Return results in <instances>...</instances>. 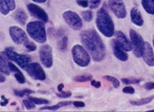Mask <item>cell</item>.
Returning <instances> with one entry per match:
<instances>
[{"label":"cell","mask_w":154,"mask_h":112,"mask_svg":"<svg viewBox=\"0 0 154 112\" xmlns=\"http://www.w3.org/2000/svg\"><path fill=\"white\" fill-rule=\"evenodd\" d=\"M81 40L94 61L99 62L104 59L106 53V47L95 30L89 29L82 31Z\"/></svg>","instance_id":"1"},{"label":"cell","mask_w":154,"mask_h":112,"mask_svg":"<svg viewBox=\"0 0 154 112\" xmlns=\"http://www.w3.org/2000/svg\"><path fill=\"white\" fill-rule=\"evenodd\" d=\"M96 26L100 33L107 37H111L114 34V24L107 11L101 8L96 16Z\"/></svg>","instance_id":"2"},{"label":"cell","mask_w":154,"mask_h":112,"mask_svg":"<svg viewBox=\"0 0 154 112\" xmlns=\"http://www.w3.org/2000/svg\"><path fill=\"white\" fill-rule=\"evenodd\" d=\"M27 31L34 41L43 44L46 41V29L42 22L33 21L27 25Z\"/></svg>","instance_id":"3"},{"label":"cell","mask_w":154,"mask_h":112,"mask_svg":"<svg viewBox=\"0 0 154 112\" xmlns=\"http://www.w3.org/2000/svg\"><path fill=\"white\" fill-rule=\"evenodd\" d=\"M72 55L74 61L81 67H86L89 65L91 58L88 52L81 45H75L72 49Z\"/></svg>","instance_id":"4"},{"label":"cell","mask_w":154,"mask_h":112,"mask_svg":"<svg viewBox=\"0 0 154 112\" xmlns=\"http://www.w3.org/2000/svg\"><path fill=\"white\" fill-rule=\"evenodd\" d=\"M4 53H5L8 59L15 62L17 65L23 69L31 62V58L30 56L18 53L11 47L6 48Z\"/></svg>","instance_id":"5"},{"label":"cell","mask_w":154,"mask_h":112,"mask_svg":"<svg viewBox=\"0 0 154 112\" xmlns=\"http://www.w3.org/2000/svg\"><path fill=\"white\" fill-rule=\"evenodd\" d=\"M129 35L134 54L137 58L141 57L144 46V41L143 38L139 33L133 29L130 30Z\"/></svg>","instance_id":"6"},{"label":"cell","mask_w":154,"mask_h":112,"mask_svg":"<svg viewBox=\"0 0 154 112\" xmlns=\"http://www.w3.org/2000/svg\"><path fill=\"white\" fill-rule=\"evenodd\" d=\"M63 18L66 23L72 29L79 30L82 27V21L77 13L67 11L63 13Z\"/></svg>","instance_id":"7"},{"label":"cell","mask_w":154,"mask_h":112,"mask_svg":"<svg viewBox=\"0 0 154 112\" xmlns=\"http://www.w3.org/2000/svg\"><path fill=\"white\" fill-rule=\"evenodd\" d=\"M24 69L34 80L43 81L46 79L45 73L38 63H30Z\"/></svg>","instance_id":"8"},{"label":"cell","mask_w":154,"mask_h":112,"mask_svg":"<svg viewBox=\"0 0 154 112\" xmlns=\"http://www.w3.org/2000/svg\"><path fill=\"white\" fill-rule=\"evenodd\" d=\"M9 34L16 44H25L29 41V38L26 33L23 29L18 26H11L9 28Z\"/></svg>","instance_id":"9"},{"label":"cell","mask_w":154,"mask_h":112,"mask_svg":"<svg viewBox=\"0 0 154 112\" xmlns=\"http://www.w3.org/2000/svg\"><path fill=\"white\" fill-rule=\"evenodd\" d=\"M39 55L40 60L45 67H52L53 65L52 50L49 45H44L41 46L39 50Z\"/></svg>","instance_id":"10"},{"label":"cell","mask_w":154,"mask_h":112,"mask_svg":"<svg viewBox=\"0 0 154 112\" xmlns=\"http://www.w3.org/2000/svg\"><path fill=\"white\" fill-rule=\"evenodd\" d=\"M109 6L116 16L123 19L126 16V10L122 0H109Z\"/></svg>","instance_id":"11"},{"label":"cell","mask_w":154,"mask_h":112,"mask_svg":"<svg viewBox=\"0 0 154 112\" xmlns=\"http://www.w3.org/2000/svg\"><path fill=\"white\" fill-rule=\"evenodd\" d=\"M27 8L32 16L37 18L43 23L48 22V16L46 12L41 7L34 4H29Z\"/></svg>","instance_id":"12"},{"label":"cell","mask_w":154,"mask_h":112,"mask_svg":"<svg viewBox=\"0 0 154 112\" xmlns=\"http://www.w3.org/2000/svg\"><path fill=\"white\" fill-rule=\"evenodd\" d=\"M142 57L146 64L149 66H154V53L153 49L147 41L144 42V46L142 53Z\"/></svg>","instance_id":"13"},{"label":"cell","mask_w":154,"mask_h":112,"mask_svg":"<svg viewBox=\"0 0 154 112\" xmlns=\"http://www.w3.org/2000/svg\"><path fill=\"white\" fill-rule=\"evenodd\" d=\"M116 41L120 45V46L125 51L129 52L132 50L131 43L124 34L123 32L121 31H117L115 33Z\"/></svg>","instance_id":"14"},{"label":"cell","mask_w":154,"mask_h":112,"mask_svg":"<svg viewBox=\"0 0 154 112\" xmlns=\"http://www.w3.org/2000/svg\"><path fill=\"white\" fill-rule=\"evenodd\" d=\"M111 46L112 49V51L117 59L122 61L125 62L128 59V55L125 53V50L120 46L118 44L116 40H112L111 41Z\"/></svg>","instance_id":"15"},{"label":"cell","mask_w":154,"mask_h":112,"mask_svg":"<svg viewBox=\"0 0 154 112\" xmlns=\"http://www.w3.org/2000/svg\"><path fill=\"white\" fill-rule=\"evenodd\" d=\"M16 8L15 0H0V11L4 15H8Z\"/></svg>","instance_id":"16"},{"label":"cell","mask_w":154,"mask_h":112,"mask_svg":"<svg viewBox=\"0 0 154 112\" xmlns=\"http://www.w3.org/2000/svg\"><path fill=\"white\" fill-rule=\"evenodd\" d=\"M131 22L137 26H142L144 24V20L139 9L136 8H133L131 11Z\"/></svg>","instance_id":"17"},{"label":"cell","mask_w":154,"mask_h":112,"mask_svg":"<svg viewBox=\"0 0 154 112\" xmlns=\"http://www.w3.org/2000/svg\"><path fill=\"white\" fill-rule=\"evenodd\" d=\"M8 58L4 52L0 53V72L4 75H10V70L8 67Z\"/></svg>","instance_id":"18"},{"label":"cell","mask_w":154,"mask_h":112,"mask_svg":"<svg viewBox=\"0 0 154 112\" xmlns=\"http://www.w3.org/2000/svg\"><path fill=\"white\" fill-rule=\"evenodd\" d=\"M14 17L17 22L22 25L25 24L27 19V16L25 11L22 9H19L17 11L14 15Z\"/></svg>","instance_id":"19"},{"label":"cell","mask_w":154,"mask_h":112,"mask_svg":"<svg viewBox=\"0 0 154 112\" xmlns=\"http://www.w3.org/2000/svg\"><path fill=\"white\" fill-rule=\"evenodd\" d=\"M143 8L150 15H154V0H141Z\"/></svg>","instance_id":"20"},{"label":"cell","mask_w":154,"mask_h":112,"mask_svg":"<svg viewBox=\"0 0 154 112\" xmlns=\"http://www.w3.org/2000/svg\"><path fill=\"white\" fill-rule=\"evenodd\" d=\"M72 104L71 101H63V102H60L58 103L57 105L52 106H45L43 107L40 108L39 110H51V111H56L58 110L59 108L64 107V106H69Z\"/></svg>","instance_id":"21"},{"label":"cell","mask_w":154,"mask_h":112,"mask_svg":"<svg viewBox=\"0 0 154 112\" xmlns=\"http://www.w3.org/2000/svg\"><path fill=\"white\" fill-rule=\"evenodd\" d=\"M154 99V95H151V96H149L148 97L143 98V99L137 100V101H131L130 103L133 106H142V105H145L149 104L152 101V100Z\"/></svg>","instance_id":"22"},{"label":"cell","mask_w":154,"mask_h":112,"mask_svg":"<svg viewBox=\"0 0 154 112\" xmlns=\"http://www.w3.org/2000/svg\"><path fill=\"white\" fill-rule=\"evenodd\" d=\"M93 76L91 75H81L75 77L74 80L77 82H86L92 80Z\"/></svg>","instance_id":"23"},{"label":"cell","mask_w":154,"mask_h":112,"mask_svg":"<svg viewBox=\"0 0 154 112\" xmlns=\"http://www.w3.org/2000/svg\"><path fill=\"white\" fill-rule=\"evenodd\" d=\"M103 78L107 80L108 82H111L114 87V88H118L120 86V82L115 77L111 75H105L103 77Z\"/></svg>","instance_id":"24"},{"label":"cell","mask_w":154,"mask_h":112,"mask_svg":"<svg viewBox=\"0 0 154 112\" xmlns=\"http://www.w3.org/2000/svg\"><path fill=\"white\" fill-rule=\"evenodd\" d=\"M15 94L16 96L19 97H23L26 95H29L30 94H32L35 93V91L33 90H29V89H25V90H15Z\"/></svg>","instance_id":"25"},{"label":"cell","mask_w":154,"mask_h":112,"mask_svg":"<svg viewBox=\"0 0 154 112\" xmlns=\"http://www.w3.org/2000/svg\"><path fill=\"white\" fill-rule=\"evenodd\" d=\"M29 99H30L35 105H46L49 103V101L48 100L43 98L29 97Z\"/></svg>","instance_id":"26"},{"label":"cell","mask_w":154,"mask_h":112,"mask_svg":"<svg viewBox=\"0 0 154 112\" xmlns=\"http://www.w3.org/2000/svg\"><path fill=\"white\" fill-rule=\"evenodd\" d=\"M143 80L140 78H123L121 79L122 82H123L125 85H129V84H139V82H141Z\"/></svg>","instance_id":"27"},{"label":"cell","mask_w":154,"mask_h":112,"mask_svg":"<svg viewBox=\"0 0 154 112\" xmlns=\"http://www.w3.org/2000/svg\"><path fill=\"white\" fill-rule=\"evenodd\" d=\"M68 46V37L64 36L62 37V39L59 42V47L60 50L65 51Z\"/></svg>","instance_id":"28"},{"label":"cell","mask_w":154,"mask_h":112,"mask_svg":"<svg viewBox=\"0 0 154 112\" xmlns=\"http://www.w3.org/2000/svg\"><path fill=\"white\" fill-rule=\"evenodd\" d=\"M82 16L83 19H84L86 22H91L93 19V14L91 11L90 10H87L83 11L82 12Z\"/></svg>","instance_id":"29"},{"label":"cell","mask_w":154,"mask_h":112,"mask_svg":"<svg viewBox=\"0 0 154 112\" xmlns=\"http://www.w3.org/2000/svg\"><path fill=\"white\" fill-rule=\"evenodd\" d=\"M88 2L89 7L91 9H96L100 5L101 0H86Z\"/></svg>","instance_id":"30"},{"label":"cell","mask_w":154,"mask_h":112,"mask_svg":"<svg viewBox=\"0 0 154 112\" xmlns=\"http://www.w3.org/2000/svg\"><path fill=\"white\" fill-rule=\"evenodd\" d=\"M15 77L16 80L20 84H24L26 82L25 77L20 71L15 73Z\"/></svg>","instance_id":"31"},{"label":"cell","mask_w":154,"mask_h":112,"mask_svg":"<svg viewBox=\"0 0 154 112\" xmlns=\"http://www.w3.org/2000/svg\"><path fill=\"white\" fill-rule=\"evenodd\" d=\"M23 104L27 110H31L35 107V105L33 102H32L30 99L23 100Z\"/></svg>","instance_id":"32"},{"label":"cell","mask_w":154,"mask_h":112,"mask_svg":"<svg viewBox=\"0 0 154 112\" xmlns=\"http://www.w3.org/2000/svg\"><path fill=\"white\" fill-rule=\"evenodd\" d=\"M24 46H25V48H26L29 51L32 52V51H35L36 49H37V46H36L35 44L34 43H32V42L29 41L24 44Z\"/></svg>","instance_id":"33"},{"label":"cell","mask_w":154,"mask_h":112,"mask_svg":"<svg viewBox=\"0 0 154 112\" xmlns=\"http://www.w3.org/2000/svg\"><path fill=\"white\" fill-rule=\"evenodd\" d=\"M56 95L59 98H67L72 95V93L71 91H67V92H59V93H57Z\"/></svg>","instance_id":"34"},{"label":"cell","mask_w":154,"mask_h":112,"mask_svg":"<svg viewBox=\"0 0 154 112\" xmlns=\"http://www.w3.org/2000/svg\"><path fill=\"white\" fill-rule=\"evenodd\" d=\"M122 91L125 94H134L135 92V90L131 86H128L123 88Z\"/></svg>","instance_id":"35"},{"label":"cell","mask_w":154,"mask_h":112,"mask_svg":"<svg viewBox=\"0 0 154 112\" xmlns=\"http://www.w3.org/2000/svg\"><path fill=\"white\" fill-rule=\"evenodd\" d=\"M143 87L146 90H152L154 89V82H146Z\"/></svg>","instance_id":"36"},{"label":"cell","mask_w":154,"mask_h":112,"mask_svg":"<svg viewBox=\"0 0 154 112\" xmlns=\"http://www.w3.org/2000/svg\"><path fill=\"white\" fill-rule=\"evenodd\" d=\"M77 3L82 7L87 8L89 7L88 2L86 0H77Z\"/></svg>","instance_id":"37"},{"label":"cell","mask_w":154,"mask_h":112,"mask_svg":"<svg viewBox=\"0 0 154 112\" xmlns=\"http://www.w3.org/2000/svg\"><path fill=\"white\" fill-rule=\"evenodd\" d=\"M73 105L76 107H84L85 106V103L82 101H75L73 102Z\"/></svg>","instance_id":"38"},{"label":"cell","mask_w":154,"mask_h":112,"mask_svg":"<svg viewBox=\"0 0 154 112\" xmlns=\"http://www.w3.org/2000/svg\"><path fill=\"white\" fill-rule=\"evenodd\" d=\"M91 85L96 88H99L101 85V83L100 82H97L95 80H93L91 82Z\"/></svg>","instance_id":"39"},{"label":"cell","mask_w":154,"mask_h":112,"mask_svg":"<svg viewBox=\"0 0 154 112\" xmlns=\"http://www.w3.org/2000/svg\"><path fill=\"white\" fill-rule=\"evenodd\" d=\"M1 97H2V101L0 102V105L1 106H5L6 105L8 104L9 101H8L7 99H6L4 96H2Z\"/></svg>","instance_id":"40"},{"label":"cell","mask_w":154,"mask_h":112,"mask_svg":"<svg viewBox=\"0 0 154 112\" xmlns=\"http://www.w3.org/2000/svg\"><path fill=\"white\" fill-rule=\"evenodd\" d=\"M64 84L63 83L60 84L58 86H57V90L59 92H62V90L64 88Z\"/></svg>","instance_id":"41"},{"label":"cell","mask_w":154,"mask_h":112,"mask_svg":"<svg viewBox=\"0 0 154 112\" xmlns=\"http://www.w3.org/2000/svg\"><path fill=\"white\" fill-rule=\"evenodd\" d=\"M5 77H4V75H2L1 73H0V82H5Z\"/></svg>","instance_id":"42"},{"label":"cell","mask_w":154,"mask_h":112,"mask_svg":"<svg viewBox=\"0 0 154 112\" xmlns=\"http://www.w3.org/2000/svg\"><path fill=\"white\" fill-rule=\"evenodd\" d=\"M32 1L37 3H44L46 1V0H32Z\"/></svg>","instance_id":"43"},{"label":"cell","mask_w":154,"mask_h":112,"mask_svg":"<svg viewBox=\"0 0 154 112\" xmlns=\"http://www.w3.org/2000/svg\"><path fill=\"white\" fill-rule=\"evenodd\" d=\"M16 105V103L15 102H14V103H12V104H11V105Z\"/></svg>","instance_id":"44"},{"label":"cell","mask_w":154,"mask_h":112,"mask_svg":"<svg viewBox=\"0 0 154 112\" xmlns=\"http://www.w3.org/2000/svg\"><path fill=\"white\" fill-rule=\"evenodd\" d=\"M149 112H154V110H150V111H149Z\"/></svg>","instance_id":"45"},{"label":"cell","mask_w":154,"mask_h":112,"mask_svg":"<svg viewBox=\"0 0 154 112\" xmlns=\"http://www.w3.org/2000/svg\"></svg>","instance_id":"46"}]
</instances>
